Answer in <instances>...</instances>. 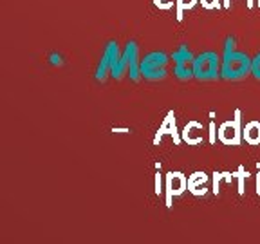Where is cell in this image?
<instances>
[{"instance_id": "1", "label": "cell", "mask_w": 260, "mask_h": 244, "mask_svg": "<svg viewBox=\"0 0 260 244\" xmlns=\"http://www.w3.org/2000/svg\"><path fill=\"white\" fill-rule=\"evenodd\" d=\"M235 45V38L228 37L226 44H224V53H222V64H220V76L226 80H242L251 73V60L246 53H240L233 49Z\"/></svg>"}, {"instance_id": "2", "label": "cell", "mask_w": 260, "mask_h": 244, "mask_svg": "<svg viewBox=\"0 0 260 244\" xmlns=\"http://www.w3.org/2000/svg\"><path fill=\"white\" fill-rule=\"evenodd\" d=\"M220 74V58L213 51H204L193 60V76L201 81L215 80Z\"/></svg>"}, {"instance_id": "3", "label": "cell", "mask_w": 260, "mask_h": 244, "mask_svg": "<svg viewBox=\"0 0 260 244\" xmlns=\"http://www.w3.org/2000/svg\"><path fill=\"white\" fill-rule=\"evenodd\" d=\"M167 65H168V56L165 53H159V51H154V53H148L139 64V69H141V76L145 80H165L167 78Z\"/></svg>"}, {"instance_id": "4", "label": "cell", "mask_w": 260, "mask_h": 244, "mask_svg": "<svg viewBox=\"0 0 260 244\" xmlns=\"http://www.w3.org/2000/svg\"><path fill=\"white\" fill-rule=\"evenodd\" d=\"M119 58H121V54H119L118 44H116V42H109L107 47H105V51H103L102 62H100V65H98V69H96V80L98 81L105 80L107 73H112V71L116 69Z\"/></svg>"}, {"instance_id": "5", "label": "cell", "mask_w": 260, "mask_h": 244, "mask_svg": "<svg viewBox=\"0 0 260 244\" xmlns=\"http://www.w3.org/2000/svg\"><path fill=\"white\" fill-rule=\"evenodd\" d=\"M219 139L224 145H239L240 143V112L237 110V118L226 121L219 129Z\"/></svg>"}, {"instance_id": "6", "label": "cell", "mask_w": 260, "mask_h": 244, "mask_svg": "<svg viewBox=\"0 0 260 244\" xmlns=\"http://www.w3.org/2000/svg\"><path fill=\"white\" fill-rule=\"evenodd\" d=\"M188 187V179L181 172H170L167 175V204L172 206V197L181 195Z\"/></svg>"}, {"instance_id": "7", "label": "cell", "mask_w": 260, "mask_h": 244, "mask_svg": "<svg viewBox=\"0 0 260 244\" xmlns=\"http://www.w3.org/2000/svg\"><path fill=\"white\" fill-rule=\"evenodd\" d=\"M183 139L188 145H199L203 143V125L197 121H190L183 130Z\"/></svg>"}, {"instance_id": "8", "label": "cell", "mask_w": 260, "mask_h": 244, "mask_svg": "<svg viewBox=\"0 0 260 244\" xmlns=\"http://www.w3.org/2000/svg\"><path fill=\"white\" fill-rule=\"evenodd\" d=\"M206 181H208V175L203 174V172H197V174H193L190 179H188V190L195 195L206 194V188H204Z\"/></svg>"}, {"instance_id": "9", "label": "cell", "mask_w": 260, "mask_h": 244, "mask_svg": "<svg viewBox=\"0 0 260 244\" xmlns=\"http://www.w3.org/2000/svg\"><path fill=\"white\" fill-rule=\"evenodd\" d=\"M177 130H175V119H174V112H170L168 114V118L165 119V123L161 125V129H159V132H157V136H155V139L154 141L155 143H159L162 139V136L165 134H170V136H174V141L175 143H179V138H177V134H175Z\"/></svg>"}, {"instance_id": "10", "label": "cell", "mask_w": 260, "mask_h": 244, "mask_svg": "<svg viewBox=\"0 0 260 244\" xmlns=\"http://www.w3.org/2000/svg\"><path fill=\"white\" fill-rule=\"evenodd\" d=\"M244 132V141L249 143V145H260V123L258 121H249L246 125Z\"/></svg>"}, {"instance_id": "11", "label": "cell", "mask_w": 260, "mask_h": 244, "mask_svg": "<svg viewBox=\"0 0 260 244\" xmlns=\"http://www.w3.org/2000/svg\"><path fill=\"white\" fill-rule=\"evenodd\" d=\"M174 74L179 80H191L193 76V62H179L174 64Z\"/></svg>"}, {"instance_id": "12", "label": "cell", "mask_w": 260, "mask_h": 244, "mask_svg": "<svg viewBox=\"0 0 260 244\" xmlns=\"http://www.w3.org/2000/svg\"><path fill=\"white\" fill-rule=\"evenodd\" d=\"M172 60H174V64H179V62H193L195 56L191 54V51L188 49L186 44H181L174 53H172Z\"/></svg>"}, {"instance_id": "13", "label": "cell", "mask_w": 260, "mask_h": 244, "mask_svg": "<svg viewBox=\"0 0 260 244\" xmlns=\"http://www.w3.org/2000/svg\"><path fill=\"white\" fill-rule=\"evenodd\" d=\"M197 4V0H175V6H177V18L181 20L183 18V13L186 9H191Z\"/></svg>"}, {"instance_id": "14", "label": "cell", "mask_w": 260, "mask_h": 244, "mask_svg": "<svg viewBox=\"0 0 260 244\" xmlns=\"http://www.w3.org/2000/svg\"><path fill=\"white\" fill-rule=\"evenodd\" d=\"M251 74L256 80H260V53L251 60Z\"/></svg>"}, {"instance_id": "15", "label": "cell", "mask_w": 260, "mask_h": 244, "mask_svg": "<svg viewBox=\"0 0 260 244\" xmlns=\"http://www.w3.org/2000/svg\"><path fill=\"white\" fill-rule=\"evenodd\" d=\"M201 4H203V8H206V9H215V8H219V0H201Z\"/></svg>"}, {"instance_id": "16", "label": "cell", "mask_w": 260, "mask_h": 244, "mask_svg": "<svg viewBox=\"0 0 260 244\" xmlns=\"http://www.w3.org/2000/svg\"><path fill=\"white\" fill-rule=\"evenodd\" d=\"M155 6L161 9H170L172 6H174V0H154Z\"/></svg>"}, {"instance_id": "17", "label": "cell", "mask_w": 260, "mask_h": 244, "mask_svg": "<svg viewBox=\"0 0 260 244\" xmlns=\"http://www.w3.org/2000/svg\"><path fill=\"white\" fill-rule=\"evenodd\" d=\"M51 64H53V65H61V64H63L60 54H56V53L51 54Z\"/></svg>"}, {"instance_id": "18", "label": "cell", "mask_w": 260, "mask_h": 244, "mask_svg": "<svg viewBox=\"0 0 260 244\" xmlns=\"http://www.w3.org/2000/svg\"><path fill=\"white\" fill-rule=\"evenodd\" d=\"M161 192H162V190H161V175L157 174V175H155V194L159 195Z\"/></svg>"}, {"instance_id": "19", "label": "cell", "mask_w": 260, "mask_h": 244, "mask_svg": "<svg viewBox=\"0 0 260 244\" xmlns=\"http://www.w3.org/2000/svg\"><path fill=\"white\" fill-rule=\"evenodd\" d=\"M210 143H215V125L210 123Z\"/></svg>"}, {"instance_id": "20", "label": "cell", "mask_w": 260, "mask_h": 244, "mask_svg": "<svg viewBox=\"0 0 260 244\" xmlns=\"http://www.w3.org/2000/svg\"><path fill=\"white\" fill-rule=\"evenodd\" d=\"M256 194H260V174H258V177H256Z\"/></svg>"}, {"instance_id": "21", "label": "cell", "mask_w": 260, "mask_h": 244, "mask_svg": "<svg viewBox=\"0 0 260 244\" xmlns=\"http://www.w3.org/2000/svg\"><path fill=\"white\" fill-rule=\"evenodd\" d=\"M258 6H260V0H258Z\"/></svg>"}]
</instances>
